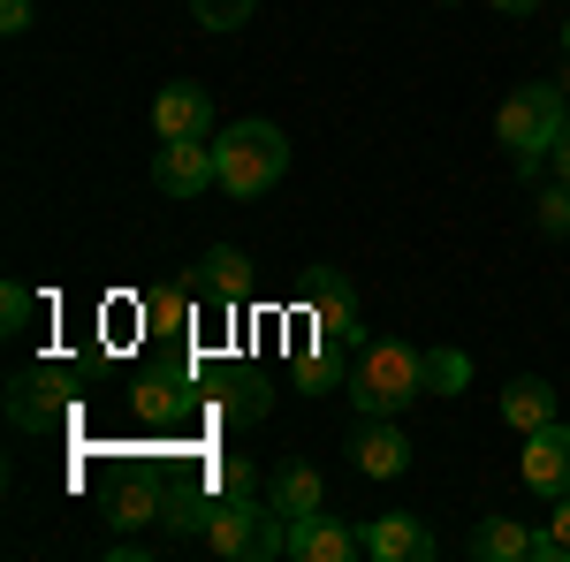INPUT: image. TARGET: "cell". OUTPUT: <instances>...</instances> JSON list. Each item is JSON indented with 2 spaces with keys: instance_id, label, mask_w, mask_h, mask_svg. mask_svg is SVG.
<instances>
[{
  "instance_id": "6da1fadb",
  "label": "cell",
  "mask_w": 570,
  "mask_h": 562,
  "mask_svg": "<svg viewBox=\"0 0 570 562\" xmlns=\"http://www.w3.org/2000/svg\"><path fill=\"white\" fill-rule=\"evenodd\" d=\"M419 388H426V349L395 343V335H381L351 357V403L365 418H395Z\"/></svg>"
},
{
  "instance_id": "7a4b0ae2",
  "label": "cell",
  "mask_w": 570,
  "mask_h": 562,
  "mask_svg": "<svg viewBox=\"0 0 570 562\" xmlns=\"http://www.w3.org/2000/svg\"><path fill=\"white\" fill-rule=\"evenodd\" d=\"M214 160H220V190L228 198H266L289 175V137L274 130V122H236L214 145Z\"/></svg>"
},
{
  "instance_id": "3957f363",
  "label": "cell",
  "mask_w": 570,
  "mask_h": 562,
  "mask_svg": "<svg viewBox=\"0 0 570 562\" xmlns=\"http://www.w3.org/2000/svg\"><path fill=\"white\" fill-rule=\"evenodd\" d=\"M563 115H570L563 85H518L502 99V115H494V137H502V152L532 175V160H548V145L563 130Z\"/></svg>"
},
{
  "instance_id": "277c9868",
  "label": "cell",
  "mask_w": 570,
  "mask_h": 562,
  "mask_svg": "<svg viewBox=\"0 0 570 562\" xmlns=\"http://www.w3.org/2000/svg\"><path fill=\"white\" fill-rule=\"evenodd\" d=\"M206 540L220 555H289V524L274 517V502H252V494H220Z\"/></svg>"
},
{
  "instance_id": "5b68a950",
  "label": "cell",
  "mask_w": 570,
  "mask_h": 562,
  "mask_svg": "<svg viewBox=\"0 0 570 562\" xmlns=\"http://www.w3.org/2000/svg\"><path fill=\"white\" fill-rule=\"evenodd\" d=\"M69 403H77V388H69V373H61V365H31V373H16V381H8V418H16V426H31V433L61 426V418H69Z\"/></svg>"
},
{
  "instance_id": "8992f818",
  "label": "cell",
  "mask_w": 570,
  "mask_h": 562,
  "mask_svg": "<svg viewBox=\"0 0 570 562\" xmlns=\"http://www.w3.org/2000/svg\"><path fill=\"white\" fill-rule=\"evenodd\" d=\"M305 304H312V343H335V349H365V327H357V297H351V282L343 274H312L305 282Z\"/></svg>"
},
{
  "instance_id": "52a82bcc",
  "label": "cell",
  "mask_w": 570,
  "mask_h": 562,
  "mask_svg": "<svg viewBox=\"0 0 570 562\" xmlns=\"http://www.w3.org/2000/svg\"><path fill=\"white\" fill-rule=\"evenodd\" d=\"M153 183L168 190V198H198V190H214L220 183V160L206 137H160V160H153Z\"/></svg>"
},
{
  "instance_id": "ba28073f",
  "label": "cell",
  "mask_w": 570,
  "mask_h": 562,
  "mask_svg": "<svg viewBox=\"0 0 570 562\" xmlns=\"http://www.w3.org/2000/svg\"><path fill=\"white\" fill-rule=\"evenodd\" d=\"M289 555L297 562H351V555H365V532H351V524L327 517V510H312V517L289 524Z\"/></svg>"
},
{
  "instance_id": "9c48e42d",
  "label": "cell",
  "mask_w": 570,
  "mask_h": 562,
  "mask_svg": "<svg viewBox=\"0 0 570 562\" xmlns=\"http://www.w3.org/2000/svg\"><path fill=\"white\" fill-rule=\"evenodd\" d=\"M525 486L532 494H570V426L556 418V426H540V433H525Z\"/></svg>"
},
{
  "instance_id": "30bf717a",
  "label": "cell",
  "mask_w": 570,
  "mask_h": 562,
  "mask_svg": "<svg viewBox=\"0 0 570 562\" xmlns=\"http://www.w3.org/2000/svg\"><path fill=\"white\" fill-rule=\"evenodd\" d=\"M153 130L160 137H214V91L206 85H168L153 99Z\"/></svg>"
},
{
  "instance_id": "8fae6325",
  "label": "cell",
  "mask_w": 570,
  "mask_h": 562,
  "mask_svg": "<svg viewBox=\"0 0 570 562\" xmlns=\"http://www.w3.org/2000/svg\"><path fill=\"white\" fill-rule=\"evenodd\" d=\"M464 548H472L480 562H532V555H556V540H548V532H525V524H510V517H480Z\"/></svg>"
},
{
  "instance_id": "7c38bea8",
  "label": "cell",
  "mask_w": 570,
  "mask_h": 562,
  "mask_svg": "<svg viewBox=\"0 0 570 562\" xmlns=\"http://www.w3.org/2000/svg\"><path fill=\"white\" fill-rule=\"evenodd\" d=\"M351 464L365 479H395V472H411V441H403L389 418H365V426L351 433Z\"/></svg>"
},
{
  "instance_id": "4fadbf2b",
  "label": "cell",
  "mask_w": 570,
  "mask_h": 562,
  "mask_svg": "<svg viewBox=\"0 0 570 562\" xmlns=\"http://www.w3.org/2000/svg\"><path fill=\"white\" fill-rule=\"evenodd\" d=\"M365 555H381V562H419V555H434V532L419 517H381V524H365Z\"/></svg>"
},
{
  "instance_id": "5bb4252c",
  "label": "cell",
  "mask_w": 570,
  "mask_h": 562,
  "mask_svg": "<svg viewBox=\"0 0 570 562\" xmlns=\"http://www.w3.org/2000/svg\"><path fill=\"white\" fill-rule=\"evenodd\" d=\"M266 502H274L282 524L312 517V510H320V472H312V464H282V472L266 479Z\"/></svg>"
},
{
  "instance_id": "9a60e30c",
  "label": "cell",
  "mask_w": 570,
  "mask_h": 562,
  "mask_svg": "<svg viewBox=\"0 0 570 562\" xmlns=\"http://www.w3.org/2000/svg\"><path fill=\"white\" fill-rule=\"evenodd\" d=\"M335 381H351V349H335V343H312L289 357V388H305V395H327Z\"/></svg>"
},
{
  "instance_id": "2e32d148",
  "label": "cell",
  "mask_w": 570,
  "mask_h": 562,
  "mask_svg": "<svg viewBox=\"0 0 570 562\" xmlns=\"http://www.w3.org/2000/svg\"><path fill=\"white\" fill-rule=\"evenodd\" d=\"M502 418H510V426L518 433H540V426H556V388H548V381H510V388H502Z\"/></svg>"
},
{
  "instance_id": "e0dca14e",
  "label": "cell",
  "mask_w": 570,
  "mask_h": 562,
  "mask_svg": "<svg viewBox=\"0 0 570 562\" xmlns=\"http://www.w3.org/2000/svg\"><path fill=\"white\" fill-rule=\"evenodd\" d=\"M198 282H206V297H214V304H244V297H252V259L220 244V252H206V274H198Z\"/></svg>"
},
{
  "instance_id": "ac0fdd59",
  "label": "cell",
  "mask_w": 570,
  "mask_h": 562,
  "mask_svg": "<svg viewBox=\"0 0 570 562\" xmlns=\"http://www.w3.org/2000/svg\"><path fill=\"white\" fill-rule=\"evenodd\" d=\"M160 510H168V479L137 472L130 486H122V494H115V510H107V517H115V524H122V532H130V524H145V517H160Z\"/></svg>"
},
{
  "instance_id": "d6986e66",
  "label": "cell",
  "mask_w": 570,
  "mask_h": 562,
  "mask_svg": "<svg viewBox=\"0 0 570 562\" xmlns=\"http://www.w3.org/2000/svg\"><path fill=\"white\" fill-rule=\"evenodd\" d=\"M183 403H190V388H183V381H145V388H137V411H145V426L176 418Z\"/></svg>"
},
{
  "instance_id": "ffe728a7",
  "label": "cell",
  "mask_w": 570,
  "mask_h": 562,
  "mask_svg": "<svg viewBox=\"0 0 570 562\" xmlns=\"http://www.w3.org/2000/svg\"><path fill=\"white\" fill-rule=\"evenodd\" d=\"M464 381H472V357H464V349H434V357H426V388L434 395H456Z\"/></svg>"
},
{
  "instance_id": "44dd1931",
  "label": "cell",
  "mask_w": 570,
  "mask_h": 562,
  "mask_svg": "<svg viewBox=\"0 0 570 562\" xmlns=\"http://www.w3.org/2000/svg\"><path fill=\"white\" fill-rule=\"evenodd\" d=\"M532 220H540L548 236H570V183H563V175H556V183L532 198Z\"/></svg>"
},
{
  "instance_id": "7402d4cb",
  "label": "cell",
  "mask_w": 570,
  "mask_h": 562,
  "mask_svg": "<svg viewBox=\"0 0 570 562\" xmlns=\"http://www.w3.org/2000/svg\"><path fill=\"white\" fill-rule=\"evenodd\" d=\"M252 8H259V0H190V16H198L206 31H236Z\"/></svg>"
},
{
  "instance_id": "603a6c76",
  "label": "cell",
  "mask_w": 570,
  "mask_h": 562,
  "mask_svg": "<svg viewBox=\"0 0 570 562\" xmlns=\"http://www.w3.org/2000/svg\"><path fill=\"white\" fill-rule=\"evenodd\" d=\"M206 486H214V494H252V464H236V456H228V464H206Z\"/></svg>"
},
{
  "instance_id": "cb8c5ba5",
  "label": "cell",
  "mask_w": 570,
  "mask_h": 562,
  "mask_svg": "<svg viewBox=\"0 0 570 562\" xmlns=\"http://www.w3.org/2000/svg\"><path fill=\"white\" fill-rule=\"evenodd\" d=\"M0 319H8V335H23V319H31V289H23V282L0 289Z\"/></svg>"
},
{
  "instance_id": "d4e9b609",
  "label": "cell",
  "mask_w": 570,
  "mask_h": 562,
  "mask_svg": "<svg viewBox=\"0 0 570 562\" xmlns=\"http://www.w3.org/2000/svg\"><path fill=\"white\" fill-rule=\"evenodd\" d=\"M548 540H556V555H570V494H556V517H548Z\"/></svg>"
},
{
  "instance_id": "484cf974",
  "label": "cell",
  "mask_w": 570,
  "mask_h": 562,
  "mask_svg": "<svg viewBox=\"0 0 570 562\" xmlns=\"http://www.w3.org/2000/svg\"><path fill=\"white\" fill-rule=\"evenodd\" d=\"M153 319H160L168 335H176V327H183V297H176V289H160V297H153Z\"/></svg>"
},
{
  "instance_id": "4316f807",
  "label": "cell",
  "mask_w": 570,
  "mask_h": 562,
  "mask_svg": "<svg viewBox=\"0 0 570 562\" xmlns=\"http://www.w3.org/2000/svg\"><path fill=\"white\" fill-rule=\"evenodd\" d=\"M0 31H31V0H0Z\"/></svg>"
},
{
  "instance_id": "83f0119b",
  "label": "cell",
  "mask_w": 570,
  "mask_h": 562,
  "mask_svg": "<svg viewBox=\"0 0 570 562\" xmlns=\"http://www.w3.org/2000/svg\"><path fill=\"white\" fill-rule=\"evenodd\" d=\"M548 160H556V175L570 183V115H563V130H556V145H548Z\"/></svg>"
},
{
  "instance_id": "f1b7e54d",
  "label": "cell",
  "mask_w": 570,
  "mask_h": 562,
  "mask_svg": "<svg viewBox=\"0 0 570 562\" xmlns=\"http://www.w3.org/2000/svg\"><path fill=\"white\" fill-rule=\"evenodd\" d=\"M487 8H502V16H532L540 0H487Z\"/></svg>"
},
{
  "instance_id": "f546056e",
  "label": "cell",
  "mask_w": 570,
  "mask_h": 562,
  "mask_svg": "<svg viewBox=\"0 0 570 562\" xmlns=\"http://www.w3.org/2000/svg\"><path fill=\"white\" fill-rule=\"evenodd\" d=\"M556 85H563V99H570V69H563V77H556Z\"/></svg>"
},
{
  "instance_id": "4dcf8cb0",
  "label": "cell",
  "mask_w": 570,
  "mask_h": 562,
  "mask_svg": "<svg viewBox=\"0 0 570 562\" xmlns=\"http://www.w3.org/2000/svg\"><path fill=\"white\" fill-rule=\"evenodd\" d=\"M563 53H570V23H563Z\"/></svg>"
}]
</instances>
